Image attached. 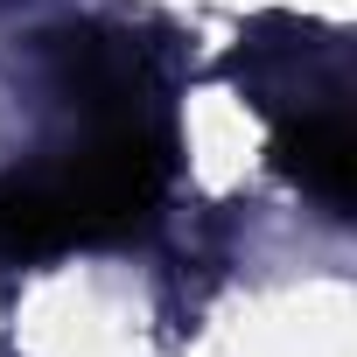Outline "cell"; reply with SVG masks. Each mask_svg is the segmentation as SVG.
Returning <instances> with one entry per match:
<instances>
[{
    "instance_id": "cell-1",
    "label": "cell",
    "mask_w": 357,
    "mask_h": 357,
    "mask_svg": "<svg viewBox=\"0 0 357 357\" xmlns=\"http://www.w3.org/2000/svg\"><path fill=\"white\" fill-rule=\"evenodd\" d=\"M161 183H168V147L154 126L126 112L50 168L0 175V259L29 266L70 245L119 238L161 204Z\"/></svg>"
},
{
    "instance_id": "cell-2",
    "label": "cell",
    "mask_w": 357,
    "mask_h": 357,
    "mask_svg": "<svg viewBox=\"0 0 357 357\" xmlns=\"http://www.w3.org/2000/svg\"><path fill=\"white\" fill-rule=\"evenodd\" d=\"M280 168L308 197H322L329 211H350V168H357V154H350L343 112H301V126L280 133Z\"/></svg>"
}]
</instances>
